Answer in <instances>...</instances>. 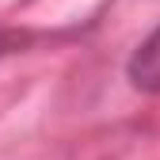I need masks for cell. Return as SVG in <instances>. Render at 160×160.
<instances>
[{"instance_id": "6da1fadb", "label": "cell", "mask_w": 160, "mask_h": 160, "mask_svg": "<svg viewBox=\"0 0 160 160\" xmlns=\"http://www.w3.org/2000/svg\"><path fill=\"white\" fill-rule=\"evenodd\" d=\"M130 80H133V88H141V92H160V27L141 42V50L130 57Z\"/></svg>"}]
</instances>
